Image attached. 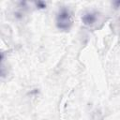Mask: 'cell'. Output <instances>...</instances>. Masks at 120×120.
Here are the masks:
<instances>
[{
  "label": "cell",
  "instance_id": "cell-1",
  "mask_svg": "<svg viewBox=\"0 0 120 120\" xmlns=\"http://www.w3.org/2000/svg\"><path fill=\"white\" fill-rule=\"evenodd\" d=\"M56 23L58 28L63 29V30H68L70 25H71V17L68 9L67 8H62L57 16Z\"/></svg>",
  "mask_w": 120,
  "mask_h": 120
},
{
  "label": "cell",
  "instance_id": "cell-2",
  "mask_svg": "<svg viewBox=\"0 0 120 120\" xmlns=\"http://www.w3.org/2000/svg\"><path fill=\"white\" fill-rule=\"evenodd\" d=\"M95 14H93V13H88L86 16H84L83 17V22H84V23L85 24H92L95 21H96V17L94 16Z\"/></svg>",
  "mask_w": 120,
  "mask_h": 120
}]
</instances>
